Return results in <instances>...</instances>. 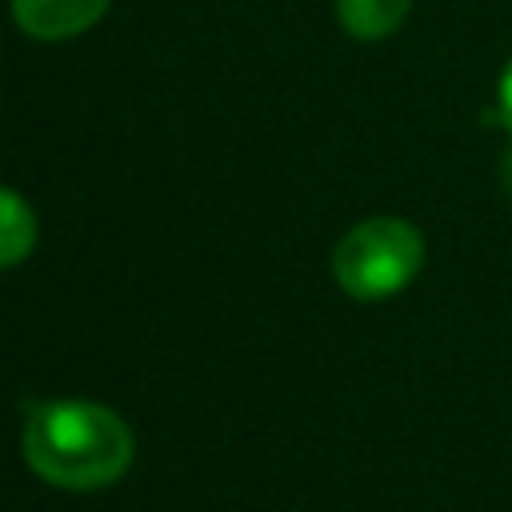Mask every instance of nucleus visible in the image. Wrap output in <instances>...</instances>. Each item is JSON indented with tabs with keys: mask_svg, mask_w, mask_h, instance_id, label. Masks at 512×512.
Wrapping results in <instances>:
<instances>
[{
	"mask_svg": "<svg viewBox=\"0 0 512 512\" xmlns=\"http://www.w3.org/2000/svg\"><path fill=\"white\" fill-rule=\"evenodd\" d=\"M104 12H108V0H12V20L36 40L80 36Z\"/></svg>",
	"mask_w": 512,
	"mask_h": 512,
	"instance_id": "7ed1b4c3",
	"label": "nucleus"
},
{
	"mask_svg": "<svg viewBox=\"0 0 512 512\" xmlns=\"http://www.w3.org/2000/svg\"><path fill=\"white\" fill-rule=\"evenodd\" d=\"M424 264V236L400 216L352 224L332 248V276L352 300H384L412 284Z\"/></svg>",
	"mask_w": 512,
	"mask_h": 512,
	"instance_id": "f03ea898",
	"label": "nucleus"
},
{
	"mask_svg": "<svg viewBox=\"0 0 512 512\" xmlns=\"http://www.w3.org/2000/svg\"><path fill=\"white\" fill-rule=\"evenodd\" d=\"M496 120H500V128L512 136V60L504 64L500 84H496Z\"/></svg>",
	"mask_w": 512,
	"mask_h": 512,
	"instance_id": "423d86ee",
	"label": "nucleus"
},
{
	"mask_svg": "<svg viewBox=\"0 0 512 512\" xmlns=\"http://www.w3.org/2000/svg\"><path fill=\"white\" fill-rule=\"evenodd\" d=\"M24 464L52 488L96 492L116 484L132 456V428L92 400H40L24 420Z\"/></svg>",
	"mask_w": 512,
	"mask_h": 512,
	"instance_id": "f257e3e1",
	"label": "nucleus"
},
{
	"mask_svg": "<svg viewBox=\"0 0 512 512\" xmlns=\"http://www.w3.org/2000/svg\"><path fill=\"white\" fill-rule=\"evenodd\" d=\"M36 244V212L28 200L0 184V268L20 264Z\"/></svg>",
	"mask_w": 512,
	"mask_h": 512,
	"instance_id": "39448f33",
	"label": "nucleus"
},
{
	"mask_svg": "<svg viewBox=\"0 0 512 512\" xmlns=\"http://www.w3.org/2000/svg\"><path fill=\"white\" fill-rule=\"evenodd\" d=\"M408 8H412V0H336V16H340L344 32L356 40L392 36L404 24Z\"/></svg>",
	"mask_w": 512,
	"mask_h": 512,
	"instance_id": "20e7f679",
	"label": "nucleus"
},
{
	"mask_svg": "<svg viewBox=\"0 0 512 512\" xmlns=\"http://www.w3.org/2000/svg\"><path fill=\"white\" fill-rule=\"evenodd\" d=\"M500 180H504V188L512 192V152H504V164H500Z\"/></svg>",
	"mask_w": 512,
	"mask_h": 512,
	"instance_id": "0eeeda50",
	"label": "nucleus"
}]
</instances>
